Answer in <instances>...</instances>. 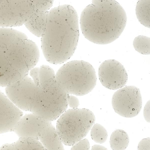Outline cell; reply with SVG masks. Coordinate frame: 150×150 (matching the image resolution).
I'll return each instance as SVG.
<instances>
[{
	"instance_id": "6da1fadb",
	"label": "cell",
	"mask_w": 150,
	"mask_h": 150,
	"mask_svg": "<svg viewBox=\"0 0 150 150\" xmlns=\"http://www.w3.org/2000/svg\"><path fill=\"white\" fill-rule=\"evenodd\" d=\"M79 37L78 16L74 8L64 5L51 9L41 39L46 60L55 64L66 62L73 54Z\"/></svg>"
},
{
	"instance_id": "7a4b0ae2",
	"label": "cell",
	"mask_w": 150,
	"mask_h": 150,
	"mask_svg": "<svg viewBox=\"0 0 150 150\" xmlns=\"http://www.w3.org/2000/svg\"><path fill=\"white\" fill-rule=\"evenodd\" d=\"M81 31L85 38L94 43H110L120 35L127 17L123 8L115 0H93L82 11Z\"/></svg>"
},
{
	"instance_id": "3957f363",
	"label": "cell",
	"mask_w": 150,
	"mask_h": 150,
	"mask_svg": "<svg viewBox=\"0 0 150 150\" xmlns=\"http://www.w3.org/2000/svg\"><path fill=\"white\" fill-rule=\"evenodd\" d=\"M69 96L55 78L46 81L36 88L30 112L50 121H54L66 110Z\"/></svg>"
},
{
	"instance_id": "277c9868",
	"label": "cell",
	"mask_w": 150,
	"mask_h": 150,
	"mask_svg": "<svg viewBox=\"0 0 150 150\" xmlns=\"http://www.w3.org/2000/svg\"><path fill=\"white\" fill-rule=\"evenodd\" d=\"M55 79L69 94L82 96L91 92L96 83L95 69L88 62L74 60L66 64L58 70Z\"/></svg>"
},
{
	"instance_id": "5b68a950",
	"label": "cell",
	"mask_w": 150,
	"mask_h": 150,
	"mask_svg": "<svg viewBox=\"0 0 150 150\" xmlns=\"http://www.w3.org/2000/svg\"><path fill=\"white\" fill-rule=\"evenodd\" d=\"M13 131L20 138L38 140L48 150H64L56 129L51 122L34 113L22 116Z\"/></svg>"
},
{
	"instance_id": "8992f818",
	"label": "cell",
	"mask_w": 150,
	"mask_h": 150,
	"mask_svg": "<svg viewBox=\"0 0 150 150\" xmlns=\"http://www.w3.org/2000/svg\"><path fill=\"white\" fill-rule=\"evenodd\" d=\"M93 113L86 109L65 110L59 117L56 129L63 144L73 146L83 139L95 121Z\"/></svg>"
},
{
	"instance_id": "52a82bcc",
	"label": "cell",
	"mask_w": 150,
	"mask_h": 150,
	"mask_svg": "<svg viewBox=\"0 0 150 150\" xmlns=\"http://www.w3.org/2000/svg\"><path fill=\"white\" fill-rule=\"evenodd\" d=\"M52 5L50 0H0V27L22 25L35 13L47 11Z\"/></svg>"
},
{
	"instance_id": "ba28073f",
	"label": "cell",
	"mask_w": 150,
	"mask_h": 150,
	"mask_svg": "<svg viewBox=\"0 0 150 150\" xmlns=\"http://www.w3.org/2000/svg\"><path fill=\"white\" fill-rule=\"evenodd\" d=\"M112 104L114 111L126 118L137 115L142 106V99L139 89L133 86L121 88L114 93Z\"/></svg>"
},
{
	"instance_id": "9c48e42d",
	"label": "cell",
	"mask_w": 150,
	"mask_h": 150,
	"mask_svg": "<svg viewBox=\"0 0 150 150\" xmlns=\"http://www.w3.org/2000/svg\"><path fill=\"white\" fill-rule=\"evenodd\" d=\"M32 79L28 75L6 87V95L21 110L30 111L36 88Z\"/></svg>"
},
{
	"instance_id": "30bf717a",
	"label": "cell",
	"mask_w": 150,
	"mask_h": 150,
	"mask_svg": "<svg viewBox=\"0 0 150 150\" xmlns=\"http://www.w3.org/2000/svg\"><path fill=\"white\" fill-rule=\"evenodd\" d=\"M98 75L101 84L110 90L122 88L126 85L128 80L124 67L115 59H108L102 62L98 68Z\"/></svg>"
},
{
	"instance_id": "8fae6325",
	"label": "cell",
	"mask_w": 150,
	"mask_h": 150,
	"mask_svg": "<svg viewBox=\"0 0 150 150\" xmlns=\"http://www.w3.org/2000/svg\"><path fill=\"white\" fill-rule=\"evenodd\" d=\"M23 115L21 110L0 91V133L13 130Z\"/></svg>"
},
{
	"instance_id": "7c38bea8",
	"label": "cell",
	"mask_w": 150,
	"mask_h": 150,
	"mask_svg": "<svg viewBox=\"0 0 150 150\" xmlns=\"http://www.w3.org/2000/svg\"><path fill=\"white\" fill-rule=\"evenodd\" d=\"M48 11L35 13L25 23L27 28L36 36L41 37L45 28Z\"/></svg>"
},
{
	"instance_id": "4fadbf2b",
	"label": "cell",
	"mask_w": 150,
	"mask_h": 150,
	"mask_svg": "<svg viewBox=\"0 0 150 150\" xmlns=\"http://www.w3.org/2000/svg\"><path fill=\"white\" fill-rule=\"evenodd\" d=\"M129 143V137L125 131L117 129L112 133L110 138V143L112 150H125Z\"/></svg>"
},
{
	"instance_id": "5bb4252c",
	"label": "cell",
	"mask_w": 150,
	"mask_h": 150,
	"mask_svg": "<svg viewBox=\"0 0 150 150\" xmlns=\"http://www.w3.org/2000/svg\"><path fill=\"white\" fill-rule=\"evenodd\" d=\"M150 0H140L137 2L136 14L138 21L144 26L150 28Z\"/></svg>"
},
{
	"instance_id": "9a60e30c",
	"label": "cell",
	"mask_w": 150,
	"mask_h": 150,
	"mask_svg": "<svg viewBox=\"0 0 150 150\" xmlns=\"http://www.w3.org/2000/svg\"><path fill=\"white\" fill-rule=\"evenodd\" d=\"M21 150H48L38 140L32 138H20L16 142Z\"/></svg>"
},
{
	"instance_id": "2e32d148",
	"label": "cell",
	"mask_w": 150,
	"mask_h": 150,
	"mask_svg": "<svg viewBox=\"0 0 150 150\" xmlns=\"http://www.w3.org/2000/svg\"><path fill=\"white\" fill-rule=\"evenodd\" d=\"M150 38L144 35H139L135 37L133 45L135 50L143 54H150Z\"/></svg>"
},
{
	"instance_id": "e0dca14e",
	"label": "cell",
	"mask_w": 150,
	"mask_h": 150,
	"mask_svg": "<svg viewBox=\"0 0 150 150\" xmlns=\"http://www.w3.org/2000/svg\"><path fill=\"white\" fill-rule=\"evenodd\" d=\"M91 129V137L94 141L100 144L106 142L108 136V132L103 126L96 123L93 125Z\"/></svg>"
},
{
	"instance_id": "ac0fdd59",
	"label": "cell",
	"mask_w": 150,
	"mask_h": 150,
	"mask_svg": "<svg viewBox=\"0 0 150 150\" xmlns=\"http://www.w3.org/2000/svg\"><path fill=\"white\" fill-rule=\"evenodd\" d=\"M55 78L53 70L47 65H43L39 67L38 80L39 85L41 83L49 79Z\"/></svg>"
},
{
	"instance_id": "d6986e66",
	"label": "cell",
	"mask_w": 150,
	"mask_h": 150,
	"mask_svg": "<svg viewBox=\"0 0 150 150\" xmlns=\"http://www.w3.org/2000/svg\"><path fill=\"white\" fill-rule=\"evenodd\" d=\"M90 148L88 140L83 139L72 146L71 150H90Z\"/></svg>"
},
{
	"instance_id": "ffe728a7",
	"label": "cell",
	"mask_w": 150,
	"mask_h": 150,
	"mask_svg": "<svg viewBox=\"0 0 150 150\" xmlns=\"http://www.w3.org/2000/svg\"><path fill=\"white\" fill-rule=\"evenodd\" d=\"M150 139L149 137L144 138L139 142L138 150H150Z\"/></svg>"
},
{
	"instance_id": "44dd1931",
	"label": "cell",
	"mask_w": 150,
	"mask_h": 150,
	"mask_svg": "<svg viewBox=\"0 0 150 150\" xmlns=\"http://www.w3.org/2000/svg\"><path fill=\"white\" fill-rule=\"evenodd\" d=\"M39 67H34L30 71V74L37 87L39 86L38 80Z\"/></svg>"
},
{
	"instance_id": "7402d4cb",
	"label": "cell",
	"mask_w": 150,
	"mask_h": 150,
	"mask_svg": "<svg viewBox=\"0 0 150 150\" xmlns=\"http://www.w3.org/2000/svg\"><path fill=\"white\" fill-rule=\"evenodd\" d=\"M68 103L70 107L72 108H76L79 105V101L78 98L75 96L69 95Z\"/></svg>"
},
{
	"instance_id": "603a6c76",
	"label": "cell",
	"mask_w": 150,
	"mask_h": 150,
	"mask_svg": "<svg viewBox=\"0 0 150 150\" xmlns=\"http://www.w3.org/2000/svg\"><path fill=\"white\" fill-rule=\"evenodd\" d=\"M143 115L146 121L149 123L150 122V100L148 101L144 106Z\"/></svg>"
},
{
	"instance_id": "cb8c5ba5",
	"label": "cell",
	"mask_w": 150,
	"mask_h": 150,
	"mask_svg": "<svg viewBox=\"0 0 150 150\" xmlns=\"http://www.w3.org/2000/svg\"><path fill=\"white\" fill-rule=\"evenodd\" d=\"M91 150H108L107 149L102 146L95 144L92 147Z\"/></svg>"
}]
</instances>
